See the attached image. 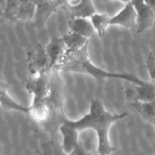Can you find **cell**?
Masks as SVG:
<instances>
[{"instance_id":"1","label":"cell","mask_w":155,"mask_h":155,"mask_svg":"<svg viewBox=\"0 0 155 155\" xmlns=\"http://www.w3.org/2000/svg\"><path fill=\"white\" fill-rule=\"evenodd\" d=\"M127 113L112 114L107 111L102 103L98 99L91 101L88 113L77 120H70L65 117V120L76 128L79 131L85 129H92L97 137V151L101 155L111 154L114 148L109 139V130L116 121L122 119Z\"/></svg>"},{"instance_id":"2","label":"cell","mask_w":155,"mask_h":155,"mask_svg":"<svg viewBox=\"0 0 155 155\" xmlns=\"http://www.w3.org/2000/svg\"><path fill=\"white\" fill-rule=\"evenodd\" d=\"M88 43L78 50H66L61 61L55 69L66 72H74L89 75L96 79L114 78L137 83L140 78L128 73H116L105 71L94 65L88 58Z\"/></svg>"},{"instance_id":"3","label":"cell","mask_w":155,"mask_h":155,"mask_svg":"<svg viewBox=\"0 0 155 155\" xmlns=\"http://www.w3.org/2000/svg\"><path fill=\"white\" fill-rule=\"evenodd\" d=\"M51 71L31 75L25 82L26 89L33 95L30 114L35 119L41 123L47 122L50 117L48 103L51 92Z\"/></svg>"},{"instance_id":"4","label":"cell","mask_w":155,"mask_h":155,"mask_svg":"<svg viewBox=\"0 0 155 155\" xmlns=\"http://www.w3.org/2000/svg\"><path fill=\"white\" fill-rule=\"evenodd\" d=\"M27 63L31 75H35L46 71H51L49 69L50 62L45 47L38 44L27 54Z\"/></svg>"},{"instance_id":"5","label":"cell","mask_w":155,"mask_h":155,"mask_svg":"<svg viewBox=\"0 0 155 155\" xmlns=\"http://www.w3.org/2000/svg\"><path fill=\"white\" fill-rule=\"evenodd\" d=\"M136 13V31L142 33L151 28L155 20V13L144 0H131Z\"/></svg>"},{"instance_id":"6","label":"cell","mask_w":155,"mask_h":155,"mask_svg":"<svg viewBox=\"0 0 155 155\" xmlns=\"http://www.w3.org/2000/svg\"><path fill=\"white\" fill-rule=\"evenodd\" d=\"M62 136V151L68 154H72L78 150V130L65 120L62 119V123L59 127Z\"/></svg>"},{"instance_id":"7","label":"cell","mask_w":155,"mask_h":155,"mask_svg":"<svg viewBox=\"0 0 155 155\" xmlns=\"http://www.w3.org/2000/svg\"><path fill=\"white\" fill-rule=\"evenodd\" d=\"M110 24L127 29L136 27V13L132 2L126 3L122 9L110 18Z\"/></svg>"},{"instance_id":"8","label":"cell","mask_w":155,"mask_h":155,"mask_svg":"<svg viewBox=\"0 0 155 155\" xmlns=\"http://www.w3.org/2000/svg\"><path fill=\"white\" fill-rule=\"evenodd\" d=\"M45 47L49 59V69L53 71L57 67L66 52L65 44L62 38L54 36Z\"/></svg>"},{"instance_id":"9","label":"cell","mask_w":155,"mask_h":155,"mask_svg":"<svg viewBox=\"0 0 155 155\" xmlns=\"http://www.w3.org/2000/svg\"><path fill=\"white\" fill-rule=\"evenodd\" d=\"M128 97H133L134 101L148 102L155 100V81L150 80L141 85L133 84V89H129ZM133 101V102H134Z\"/></svg>"},{"instance_id":"10","label":"cell","mask_w":155,"mask_h":155,"mask_svg":"<svg viewBox=\"0 0 155 155\" xmlns=\"http://www.w3.org/2000/svg\"><path fill=\"white\" fill-rule=\"evenodd\" d=\"M68 27L71 32L87 39L92 37L95 32L90 19L84 17H74L69 21Z\"/></svg>"},{"instance_id":"11","label":"cell","mask_w":155,"mask_h":155,"mask_svg":"<svg viewBox=\"0 0 155 155\" xmlns=\"http://www.w3.org/2000/svg\"><path fill=\"white\" fill-rule=\"evenodd\" d=\"M0 102L2 109L5 111H16L25 114H30L31 107L18 103L7 93L5 89H1Z\"/></svg>"},{"instance_id":"12","label":"cell","mask_w":155,"mask_h":155,"mask_svg":"<svg viewBox=\"0 0 155 155\" xmlns=\"http://www.w3.org/2000/svg\"><path fill=\"white\" fill-rule=\"evenodd\" d=\"M131 105L143 118L151 122L155 120V100L134 101Z\"/></svg>"},{"instance_id":"13","label":"cell","mask_w":155,"mask_h":155,"mask_svg":"<svg viewBox=\"0 0 155 155\" xmlns=\"http://www.w3.org/2000/svg\"><path fill=\"white\" fill-rule=\"evenodd\" d=\"M62 38L65 44L67 50H79L88 43L87 38L71 31L65 34Z\"/></svg>"},{"instance_id":"14","label":"cell","mask_w":155,"mask_h":155,"mask_svg":"<svg viewBox=\"0 0 155 155\" xmlns=\"http://www.w3.org/2000/svg\"><path fill=\"white\" fill-rule=\"evenodd\" d=\"M92 25L99 37L105 35L107 29L110 24V18L106 14L94 13L90 17Z\"/></svg>"},{"instance_id":"15","label":"cell","mask_w":155,"mask_h":155,"mask_svg":"<svg viewBox=\"0 0 155 155\" xmlns=\"http://www.w3.org/2000/svg\"><path fill=\"white\" fill-rule=\"evenodd\" d=\"M72 9L74 11V17L88 18L95 13L94 7L90 0H83L80 5Z\"/></svg>"},{"instance_id":"16","label":"cell","mask_w":155,"mask_h":155,"mask_svg":"<svg viewBox=\"0 0 155 155\" xmlns=\"http://www.w3.org/2000/svg\"><path fill=\"white\" fill-rule=\"evenodd\" d=\"M147 67L151 78L150 80L155 81V50L148 54L147 60Z\"/></svg>"},{"instance_id":"17","label":"cell","mask_w":155,"mask_h":155,"mask_svg":"<svg viewBox=\"0 0 155 155\" xmlns=\"http://www.w3.org/2000/svg\"><path fill=\"white\" fill-rule=\"evenodd\" d=\"M67 1L68 4L71 6L72 9H73L80 5L82 4L83 0H67Z\"/></svg>"},{"instance_id":"18","label":"cell","mask_w":155,"mask_h":155,"mask_svg":"<svg viewBox=\"0 0 155 155\" xmlns=\"http://www.w3.org/2000/svg\"><path fill=\"white\" fill-rule=\"evenodd\" d=\"M144 1L155 13V0H144Z\"/></svg>"},{"instance_id":"19","label":"cell","mask_w":155,"mask_h":155,"mask_svg":"<svg viewBox=\"0 0 155 155\" xmlns=\"http://www.w3.org/2000/svg\"><path fill=\"white\" fill-rule=\"evenodd\" d=\"M7 0H0V7H1V13H2L4 8H5V4H6V2H7Z\"/></svg>"},{"instance_id":"20","label":"cell","mask_w":155,"mask_h":155,"mask_svg":"<svg viewBox=\"0 0 155 155\" xmlns=\"http://www.w3.org/2000/svg\"><path fill=\"white\" fill-rule=\"evenodd\" d=\"M102 1H105V2H107V1H111V0H102ZM117 1H122V2H125V3H127V2H130L131 0H117Z\"/></svg>"},{"instance_id":"21","label":"cell","mask_w":155,"mask_h":155,"mask_svg":"<svg viewBox=\"0 0 155 155\" xmlns=\"http://www.w3.org/2000/svg\"><path fill=\"white\" fill-rule=\"evenodd\" d=\"M153 122V124H154V126H155V120H154V121H153V122Z\"/></svg>"}]
</instances>
